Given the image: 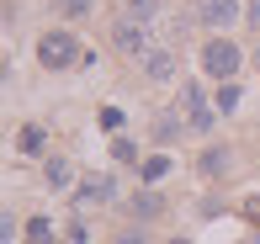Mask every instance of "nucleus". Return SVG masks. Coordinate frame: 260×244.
<instances>
[{"label": "nucleus", "mask_w": 260, "mask_h": 244, "mask_svg": "<svg viewBox=\"0 0 260 244\" xmlns=\"http://www.w3.org/2000/svg\"><path fill=\"white\" fill-rule=\"evenodd\" d=\"M197 21L212 27V32L234 27V21H239V0H197Z\"/></svg>", "instance_id": "5"}, {"label": "nucleus", "mask_w": 260, "mask_h": 244, "mask_svg": "<svg viewBox=\"0 0 260 244\" xmlns=\"http://www.w3.org/2000/svg\"><path fill=\"white\" fill-rule=\"evenodd\" d=\"M250 27L260 32V0H250Z\"/></svg>", "instance_id": "20"}, {"label": "nucleus", "mask_w": 260, "mask_h": 244, "mask_svg": "<svg viewBox=\"0 0 260 244\" xmlns=\"http://www.w3.org/2000/svg\"><path fill=\"white\" fill-rule=\"evenodd\" d=\"M239 69H244V48H239L234 38H207V43H202V75H212V80L229 85Z\"/></svg>", "instance_id": "1"}, {"label": "nucleus", "mask_w": 260, "mask_h": 244, "mask_svg": "<svg viewBox=\"0 0 260 244\" xmlns=\"http://www.w3.org/2000/svg\"><path fill=\"white\" fill-rule=\"evenodd\" d=\"M53 239V223H48V218H32V223H27V244H48Z\"/></svg>", "instance_id": "14"}, {"label": "nucleus", "mask_w": 260, "mask_h": 244, "mask_svg": "<svg viewBox=\"0 0 260 244\" xmlns=\"http://www.w3.org/2000/svg\"><path fill=\"white\" fill-rule=\"evenodd\" d=\"M138 176H144V186H154V181H165V176H170V159H165V154H154V159H144V165H138Z\"/></svg>", "instance_id": "11"}, {"label": "nucleus", "mask_w": 260, "mask_h": 244, "mask_svg": "<svg viewBox=\"0 0 260 244\" xmlns=\"http://www.w3.org/2000/svg\"><path fill=\"white\" fill-rule=\"evenodd\" d=\"M186 133V122H181V112H159V122H154V138L159 144H175V138Z\"/></svg>", "instance_id": "9"}, {"label": "nucleus", "mask_w": 260, "mask_h": 244, "mask_svg": "<svg viewBox=\"0 0 260 244\" xmlns=\"http://www.w3.org/2000/svg\"><path fill=\"white\" fill-rule=\"evenodd\" d=\"M122 112H117V107H101V127H106V133H122Z\"/></svg>", "instance_id": "17"}, {"label": "nucleus", "mask_w": 260, "mask_h": 244, "mask_svg": "<svg viewBox=\"0 0 260 244\" xmlns=\"http://www.w3.org/2000/svg\"><path fill=\"white\" fill-rule=\"evenodd\" d=\"M170 244H191V239H170Z\"/></svg>", "instance_id": "22"}, {"label": "nucleus", "mask_w": 260, "mask_h": 244, "mask_svg": "<svg viewBox=\"0 0 260 244\" xmlns=\"http://www.w3.org/2000/svg\"><path fill=\"white\" fill-rule=\"evenodd\" d=\"M122 244H144V239H138V234H122Z\"/></svg>", "instance_id": "21"}, {"label": "nucleus", "mask_w": 260, "mask_h": 244, "mask_svg": "<svg viewBox=\"0 0 260 244\" xmlns=\"http://www.w3.org/2000/svg\"><path fill=\"white\" fill-rule=\"evenodd\" d=\"M43 176H48L53 191H64V186L75 181V165H69V159H48V165H43Z\"/></svg>", "instance_id": "10"}, {"label": "nucleus", "mask_w": 260, "mask_h": 244, "mask_svg": "<svg viewBox=\"0 0 260 244\" xmlns=\"http://www.w3.org/2000/svg\"><path fill=\"white\" fill-rule=\"evenodd\" d=\"M229 149H207V154H202V176H223V170H229Z\"/></svg>", "instance_id": "12"}, {"label": "nucleus", "mask_w": 260, "mask_h": 244, "mask_svg": "<svg viewBox=\"0 0 260 244\" xmlns=\"http://www.w3.org/2000/svg\"><path fill=\"white\" fill-rule=\"evenodd\" d=\"M133 213H138V218H159V213H165V196L154 191V186H144V191L133 196Z\"/></svg>", "instance_id": "8"}, {"label": "nucleus", "mask_w": 260, "mask_h": 244, "mask_svg": "<svg viewBox=\"0 0 260 244\" xmlns=\"http://www.w3.org/2000/svg\"><path fill=\"white\" fill-rule=\"evenodd\" d=\"M127 11H133L138 21H149V16H154V11H159V0H127Z\"/></svg>", "instance_id": "18"}, {"label": "nucleus", "mask_w": 260, "mask_h": 244, "mask_svg": "<svg viewBox=\"0 0 260 244\" xmlns=\"http://www.w3.org/2000/svg\"><path fill=\"white\" fill-rule=\"evenodd\" d=\"M75 59H80L75 32H43V38H38V64L43 69H69Z\"/></svg>", "instance_id": "2"}, {"label": "nucleus", "mask_w": 260, "mask_h": 244, "mask_svg": "<svg viewBox=\"0 0 260 244\" xmlns=\"http://www.w3.org/2000/svg\"><path fill=\"white\" fill-rule=\"evenodd\" d=\"M234 107H239V85H234V80H229V85L218 90V112H234Z\"/></svg>", "instance_id": "16"}, {"label": "nucleus", "mask_w": 260, "mask_h": 244, "mask_svg": "<svg viewBox=\"0 0 260 244\" xmlns=\"http://www.w3.org/2000/svg\"><path fill=\"white\" fill-rule=\"evenodd\" d=\"M16 149H21V154H38V149H43V127H21V133H16Z\"/></svg>", "instance_id": "13"}, {"label": "nucleus", "mask_w": 260, "mask_h": 244, "mask_svg": "<svg viewBox=\"0 0 260 244\" xmlns=\"http://www.w3.org/2000/svg\"><path fill=\"white\" fill-rule=\"evenodd\" d=\"M144 75H149V80H175V53H170V48H154V53L144 59Z\"/></svg>", "instance_id": "7"}, {"label": "nucleus", "mask_w": 260, "mask_h": 244, "mask_svg": "<svg viewBox=\"0 0 260 244\" xmlns=\"http://www.w3.org/2000/svg\"><path fill=\"white\" fill-rule=\"evenodd\" d=\"M112 48H117V53H138V59L154 53V48H149V27H144L138 16H122V21L112 27Z\"/></svg>", "instance_id": "4"}, {"label": "nucleus", "mask_w": 260, "mask_h": 244, "mask_svg": "<svg viewBox=\"0 0 260 244\" xmlns=\"http://www.w3.org/2000/svg\"><path fill=\"white\" fill-rule=\"evenodd\" d=\"M112 159H122V165H144V159H138V149L127 144V138H117V144H112Z\"/></svg>", "instance_id": "15"}, {"label": "nucleus", "mask_w": 260, "mask_h": 244, "mask_svg": "<svg viewBox=\"0 0 260 244\" xmlns=\"http://www.w3.org/2000/svg\"><path fill=\"white\" fill-rule=\"evenodd\" d=\"M181 117H186V127H191V133H212V122H218L197 80H186V85H181Z\"/></svg>", "instance_id": "3"}, {"label": "nucleus", "mask_w": 260, "mask_h": 244, "mask_svg": "<svg viewBox=\"0 0 260 244\" xmlns=\"http://www.w3.org/2000/svg\"><path fill=\"white\" fill-rule=\"evenodd\" d=\"M106 196H112V181H106V176H85V181H80V191H75V202H80V207H101Z\"/></svg>", "instance_id": "6"}, {"label": "nucleus", "mask_w": 260, "mask_h": 244, "mask_svg": "<svg viewBox=\"0 0 260 244\" xmlns=\"http://www.w3.org/2000/svg\"><path fill=\"white\" fill-rule=\"evenodd\" d=\"M58 11H64V16H85L90 0H58Z\"/></svg>", "instance_id": "19"}]
</instances>
